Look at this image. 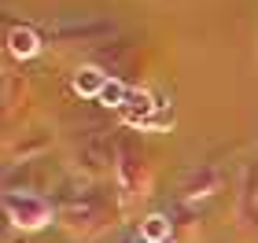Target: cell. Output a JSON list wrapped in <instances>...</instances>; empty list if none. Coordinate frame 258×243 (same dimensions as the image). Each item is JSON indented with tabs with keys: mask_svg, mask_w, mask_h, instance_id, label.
Listing matches in <instances>:
<instances>
[{
	"mask_svg": "<svg viewBox=\"0 0 258 243\" xmlns=\"http://www.w3.org/2000/svg\"><path fill=\"white\" fill-rule=\"evenodd\" d=\"M11 52H15V55H33V52H37V33H33V30H11Z\"/></svg>",
	"mask_w": 258,
	"mask_h": 243,
	"instance_id": "6da1fadb",
	"label": "cell"
},
{
	"mask_svg": "<svg viewBox=\"0 0 258 243\" xmlns=\"http://www.w3.org/2000/svg\"><path fill=\"white\" fill-rule=\"evenodd\" d=\"M100 85H103V74L100 70H85L78 77V92H96Z\"/></svg>",
	"mask_w": 258,
	"mask_h": 243,
	"instance_id": "7a4b0ae2",
	"label": "cell"
}]
</instances>
